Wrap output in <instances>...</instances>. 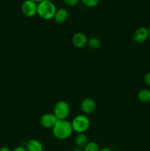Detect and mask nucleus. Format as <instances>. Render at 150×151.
Masks as SVG:
<instances>
[{
    "instance_id": "obj_1",
    "label": "nucleus",
    "mask_w": 150,
    "mask_h": 151,
    "mask_svg": "<svg viewBox=\"0 0 150 151\" xmlns=\"http://www.w3.org/2000/svg\"><path fill=\"white\" fill-rule=\"evenodd\" d=\"M73 132L71 123L67 119L57 120L52 128L54 137L59 140H65L69 138Z\"/></svg>"
},
{
    "instance_id": "obj_2",
    "label": "nucleus",
    "mask_w": 150,
    "mask_h": 151,
    "mask_svg": "<svg viewBox=\"0 0 150 151\" xmlns=\"http://www.w3.org/2000/svg\"><path fill=\"white\" fill-rule=\"evenodd\" d=\"M57 10L56 6L51 0H44L38 4V13L37 14L42 19L50 20L54 18Z\"/></svg>"
},
{
    "instance_id": "obj_3",
    "label": "nucleus",
    "mask_w": 150,
    "mask_h": 151,
    "mask_svg": "<svg viewBox=\"0 0 150 151\" xmlns=\"http://www.w3.org/2000/svg\"><path fill=\"white\" fill-rule=\"evenodd\" d=\"M71 123L73 131H75L76 134H82L88 131L89 128L90 119L85 115L79 114L75 116Z\"/></svg>"
},
{
    "instance_id": "obj_4",
    "label": "nucleus",
    "mask_w": 150,
    "mask_h": 151,
    "mask_svg": "<svg viewBox=\"0 0 150 151\" xmlns=\"http://www.w3.org/2000/svg\"><path fill=\"white\" fill-rule=\"evenodd\" d=\"M70 114V107L67 102L60 100L57 102L54 107V114L58 120L66 119Z\"/></svg>"
},
{
    "instance_id": "obj_5",
    "label": "nucleus",
    "mask_w": 150,
    "mask_h": 151,
    "mask_svg": "<svg viewBox=\"0 0 150 151\" xmlns=\"http://www.w3.org/2000/svg\"><path fill=\"white\" fill-rule=\"evenodd\" d=\"M21 12L26 17H33L38 13V4L32 0H25L21 4Z\"/></svg>"
},
{
    "instance_id": "obj_6",
    "label": "nucleus",
    "mask_w": 150,
    "mask_h": 151,
    "mask_svg": "<svg viewBox=\"0 0 150 151\" xmlns=\"http://www.w3.org/2000/svg\"><path fill=\"white\" fill-rule=\"evenodd\" d=\"M57 119L54 114L46 113L43 114L40 118V124L44 128H52L57 122Z\"/></svg>"
},
{
    "instance_id": "obj_7",
    "label": "nucleus",
    "mask_w": 150,
    "mask_h": 151,
    "mask_svg": "<svg viewBox=\"0 0 150 151\" xmlns=\"http://www.w3.org/2000/svg\"><path fill=\"white\" fill-rule=\"evenodd\" d=\"M80 107L84 114H91L95 111L96 109V103L95 100H93L92 98L87 97V98L82 100Z\"/></svg>"
},
{
    "instance_id": "obj_8",
    "label": "nucleus",
    "mask_w": 150,
    "mask_h": 151,
    "mask_svg": "<svg viewBox=\"0 0 150 151\" xmlns=\"http://www.w3.org/2000/svg\"><path fill=\"white\" fill-rule=\"evenodd\" d=\"M149 38V29L148 28L144 27L137 29L134 32L133 35H132L133 41L135 43H138V44H141V43L145 42Z\"/></svg>"
},
{
    "instance_id": "obj_9",
    "label": "nucleus",
    "mask_w": 150,
    "mask_h": 151,
    "mask_svg": "<svg viewBox=\"0 0 150 151\" xmlns=\"http://www.w3.org/2000/svg\"><path fill=\"white\" fill-rule=\"evenodd\" d=\"M71 41L72 44H73V45L75 47L79 49H82L88 45V38H87L86 35L84 33H82V32H76V33L74 34V35L72 36Z\"/></svg>"
},
{
    "instance_id": "obj_10",
    "label": "nucleus",
    "mask_w": 150,
    "mask_h": 151,
    "mask_svg": "<svg viewBox=\"0 0 150 151\" xmlns=\"http://www.w3.org/2000/svg\"><path fill=\"white\" fill-rule=\"evenodd\" d=\"M53 19L54 22L59 24L65 23L69 19V12L65 8L57 9Z\"/></svg>"
},
{
    "instance_id": "obj_11",
    "label": "nucleus",
    "mask_w": 150,
    "mask_h": 151,
    "mask_svg": "<svg viewBox=\"0 0 150 151\" xmlns=\"http://www.w3.org/2000/svg\"><path fill=\"white\" fill-rule=\"evenodd\" d=\"M25 147L27 151H44V146L42 143L35 139H32L27 141Z\"/></svg>"
},
{
    "instance_id": "obj_12",
    "label": "nucleus",
    "mask_w": 150,
    "mask_h": 151,
    "mask_svg": "<svg viewBox=\"0 0 150 151\" xmlns=\"http://www.w3.org/2000/svg\"><path fill=\"white\" fill-rule=\"evenodd\" d=\"M74 142L76 147L83 149L89 142H88V137L85 135V133H82V134H77L75 138Z\"/></svg>"
},
{
    "instance_id": "obj_13",
    "label": "nucleus",
    "mask_w": 150,
    "mask_h": 151,
    "mask_svg": "<svg viewBox=\"0 0 150 151\" xmlns=\"http://www.w3.org/2000/svg\"><path fill=\"white\" fill-rule=\"evenodd\" d=\"M138 98L141 103H147L150 102V90L148 88H143L140 90L138 94Z\"/></svg>"
},
{
    "instance_id": "obj_14",
    "label": "nucleus",
    "mask_w": 150,
    "mask_h": 151,
    "mask_svg": "<svg viewBox=\"0 0 150 151\" xmlns=\"http://www.w3.org/2000/svg\"><path fill=\"white\" fill-rule=\"evenodd\" d=\"M100 45H101V42H100V40L99 38L93 37V38L88 39V46L91 50H96V49L99 48Z\"/></svg>"
},
{
    "instance_id": "obj_15",
    "label": "nucleus",
    "mask_w": 150,
    "mask_h": 151,
    "mask_svg": "<svg viewBox=\"0 0 150 151\" xmlns=\"http://www.w3.org/2000/svg\"><path fill=\"white\" fill-rule=\"evenodd\" d=\"M100 147L95 142H89L83 148V151H99Z\"/></svg>"
},
{
    "instance_id": "obj_16",
    "label": "nucleus",
    "mask_w": 150,
    "mask_h": 151,
    "mask_svg": "<svg viewBox=\"0 0 150 151\" xmlns=\"http://www.w3.org/2000/svg\"><path fill=\"white\" fill-rule=\"evenodd\" d=\"M81 2L87 7H94L98 5L99 0H81Z\"/></svg>"
},
{
    "instance_id": "obj_17",
    "label": "nucleus",
    "mask_w": 150,
    "mask_h": 151,
    "mask_svg": "<svg viewBox=\"0 0 150 151\" xmlns=\"http://www.w3.org/2000/svg\"><path fill=\"white\" fill-rule=\"evenodd\" d=\"M65 4L69 7H74L79 3L80 0H63Z\"/></svg>"
},
{
    "instance_id": "obj_18",
    "label": "nucleus",
    "mask_w": 150,
    "mask_h": 151,
    "mask_svg": "<svg viewBox=\"0 0 150 151\" xmlns=\"http://www.w3.org/2000/svg\"><path fill=\"white\" fill-rule=\"evenodd\" d=\"M144 82L147 86H150V72H147L144 77Z\"/></svg>"
},
{
    "instance_id": "obj_19",
    "label": "nucleus",
    "mask_w": 150,
    "mask_h": 151,
    "mask_svg": "<svg viewBox=\"0 0 150 151\" xmlns=\"http://www.w3.org/2000/svg\"><path fill=\"white\" fill-rule=\"evenodd\" d=\"M12 151H27L26 148L23 146H18V147H15Z\"/></svg>"
},
{
    "instance_id": "obj_20",
    "label": "nucleus",
    "mask_w": 150,
    "mask_h": 151,
    "mask_svg": "<svg viewBox=\"0 0 150 151\" xmlns=\"http://www.w3.org/2000/svg\"><path fill=\"white\" fill-rule=\"evenodd\" d=\"M0 151H12V150L7 147H2L0 148Z\"/></svg>"
},
{
    "instance_id": "obj_21",
    "label": "nucleus",
    "mask_w": 150,
    "mask_h": 151,
    "mask_svg": "<svg viewBox=\"0 0 150 151\" xmlns=\"http://www.w3.org/2000/svg\"><path fill=\"white\" fill-rule=\"evenodd\" d=\"M99 151H113L109 147H104V148H101L100 149Z\"/></svg>"
},
{
    "instance_id": "obj_22",
    "label": "nucleus",
    "mask_w": 150,
    "mask_h": 151,
    "mask_svg": "<svg viewBox=\"0 0 150 151\" xmlns=\"http://www.w3.org/2000/svg\"><path fill=\"white\" fill-rule=\"evenodd\" d=\"M72 151H83V149L80 148V147H74V148L73 149V150H72Z\"/></svg>"
},
{
    "instance_id": "obj_23",
    "label": "nucleus",
    "mask_w": 150,
    "mask_h": 151,
    "mask_svg": "<svg viewBox=\"0 0 150 151\" xmlns=\"http://www.w3.org/2000/svg\"><path fill=\"white\" fill-rule=\"evenodd\" d=\"M32 1H35V3H37V4H38V3L41 2V1H44V0H32Z\"/></svg>"
},
{
    "instance_id": "obj_24",
    "label": "nucleus",
    "mask_w": 150,
    "mask_h": 151,
    "mask_svg": "<svg viewBox=\"0 0 150 151\" xmlns=\"http://www.w3.org/2000/svg\"><path fill=\"white\" fill-rule=\"evenodd\" d=\"M149 38H150V27L149 28Z\"/></svg>"
}]
</instances>
